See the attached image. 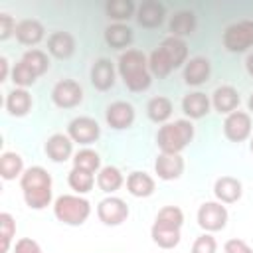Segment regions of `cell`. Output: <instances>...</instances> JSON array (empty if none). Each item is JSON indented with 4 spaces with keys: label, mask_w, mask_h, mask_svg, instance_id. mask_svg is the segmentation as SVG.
Returning a JSON list of instances; mask_svg holds the SVG:
<instances>
[{
    "label": "cell",
    "mask_w": 253,
    "mask_h": 253,
    "mask_svg": "<svg viewBox=\"0 0 253 253\" xmlns=\"http://www.w3.org/2000/svg\"><path fill=\"white\" fill-rule=\"evenodd\" d=\"M117 73L123 83L132 93H142L152 83V73L148 69V57L140 49H126L121 53L117 63Z\"/></svg>",
    "instance_id": "1"
},
{
    "label": "cell",
    "mask_w": 253,
    "mask_h": 253,
    "mask_svg": "<svg viewBox=\"0 0 253 253\" xmlns=\"http://www.w3.org/2000/svg\"><path fill=\"white\" fill-rule=\"evenodd\" d=\"M24 202L30 210H43L51 204V174L43 166H30L20 178Z\"/></svg>",
    "instance_id": "2"
},
{
    "label": "cell",
    "mask_w": 253,
    "mask_h": 253,
    "mask_svg": "<svg viewBox=\"0 0 253 253\" xmlns=\"http://www.w3.org/2000/svg\"><path fill=\"white\" fill-rule=\"evenodd\" d=\"M194 140V125L190 119L164 123L156 132V144L164 154H180Z\"/></svg>",
    "instance_id": "3"
},
{
    "label": "cell",
    "mask_w": 253,
    "mask_h": 253,
    "mask_svg": "<svg viewBox=\"0 0 253 253\" xmlns=\"http://www.w3.org/2000/svg\"><path fill=\"white\" fill-rule=\"evenodd\" d=\"M53 215L65 225H83L91 215V204L79 194H63L53 202Z\"/></svg>",
    "instance_id": "4"
},
{
    "label": "cell",
    "mask_w": 253,
    "mask_h": 253,
    "mask_svg": "<svg viewBox=\"0 0 253 253\" xmlns=\"http://www.w3.org/2000/svg\"><path fill=\"white\" fill-rule=\"evenodd\" d=\"M223 45L231 53H241L253 47V20H239L225 28Z\"/></svg>",
    "instance_id": "5"
},
{
    "label": "cell",
    "mask_w": 253,
    "mask_h": 253,
    "mask_svg": "<svg viewBox=\"0 0 253 253\" xmlns=\"http://www.w3.org/2000/svg\"><path fill=\"white\" fill-rule=\"evenodd\" d=\"M227 210L221 202H204L198 208L196 219L198 225L206 231V233H213V231H221L227 223Z\"/></svg>",
    "instance_id": "6"
},
{
    "label": "cell",
    "mask_w": 253,
    "mask_h": 253,
    "mask_svg": "<svg viewBox=\"0 0 253 253\" xmlns=\"http://www.w3.org/2000/svg\"><path fill=\"white\" fill-rule=\"evenodd\" d=\"M51 101L59 109H73L83 101V87L75 79H61L51 89Z\"/></svg>",
    "instance_id": "7"
},
{
    "label": "cell",
    "mask_w": 253,
    "mask_h": 253,
    "mask_svg": "<svg viewBox=\"0 0 253 253\" xmlns=\"http://www.w3.org/2000/svg\"><path fill=\"white\" fill-rule=\"evenodd\" d=\"M67 134L73 142L87 146V144L97 142V138L101 136V126L91 117H75L67 125Z\"/></svg>",
    "instance_id": "8"
},
{
    "label": "cell",
    "mask_w": 253,
    "mask_h": 253,
    "mask_svg": "<svg viewBox=\"0 0 253 253\" xmlns=\"http://www.w3.org/2000/svg\"><path fill=\"white\" fill-rule=\"evenodd\" d=\"M251 115L245 111H233L223 121V134L231 142H243L251 136Z\"/></svg>",
    "instance_id": "9"
},
{
    "label": "cell",
    "mask_w": 253,
    "mask_h": 253,
    "mask_svg": "<svg viewBox=\"0 0 253 253\" xmlns=\"http://www.w3.org/2000/svg\"><path fill=\"white\" fill-rule=\"evenodd\" d=\"M97 217L105 225H121L128 217V206L125 200H121L117 196L103 198L97 206Z\"/></svg>",
    "instance_id": "10"
},
{
    "label": "cell",
    "mask_w": 253,
    "mask_h": 253,
    "mask_svg": "<svg viewBox=\"0 0 253 253\" xmlns=\"http://www.w3.org/2000/svg\"><path fill=\"white\" fill-rule=\"evenodd\" d=\"M134 117H136L134 107L130 103H126V101H115L105 111V121L115 130H125L128 126H132Z\"/></svg>",
    "instance_id": "11"
},
{
    "label": "cell",
    "mask_w": 253,
    "mask_h": 253,
    "mask_svg": "<svg viewBox=\"0 0 253 253\" xmlns=\"http://www.w3.org/2000/svg\"><path fill=\"white\" fill-rule=\"evenodd\" d=\"M184 158L180 154H164L160 152L154 160V172L160 180L170 182V180H178L184 174Z\"/></svg>",
    "instance_id": "12"
},
{
    "label": "cell",
    "mask_w": 253,
    "mask_h": 253,
    "mask_svg": "<svg viewBox=\"0 0 253 253\" xmlns=\"http://www.w3.org/2000/svg\"><path fill=\"white\" fill-rule=\"evenodd\" d=\"M43 152L51 162H65L73 156V140L69 138V134L55 132L45 140Z\"/></svg>",
    "instance_id": "13"
},
{
    "label": "cell",
    "mask_w": 253,
    "mask_h": 253,
    "mask_svg": "<svg viewBox=\"0 0 253 253\" xmlns=\"http://www.w3.org/2000/svg\"><path fill=\"white\" fill-rule=\"evenodd\" d=\"M117 81V69L111 59L101 57L91 67V83L97 91H109Z\"/></svg>",
    "instance_id": "14"
},
{
    "label": "cell",
    "mask_w": 253,
    "mask_h": 253,
    "mask_svg": "<svg viewBox=\"0 0 253 253\" xmlns=\"http://www.w3.org/2000/svg\"><path fill=\"white\" fill-rule=\"evenodd\" d=\"M241 99H239V93L235 87L231 85H221L217 87L213 93H211V107L219 113V115H229L233 111H237Z\"/></svg>",
    "instance_id": "15"
},
{
    "label": "cell",
    "mask_w": 253,
    "mask_h": 253,
    "mask_svg": "<svg viewBox=\"0 0 253 253\" xmlns=\"http://www.w3.org/2000/svg\"><path fill=\"white\" fill-rule=\"evenodd\" d=\"M164 16H166V10L158 0H144L136 8V22L148 30L158 28L164 22Z\"/></svg>",
    "instance_id": "16"
},
{
    "label": "cell",
    "mask_w": 253,
    "mask_h": 253,
    "mask_svg": "<svg viewBox=\"0 0 253 253\" xmlns=\"http://www.w3.org/2000/svg\"><path fill=\"white\" fill-rule=\"evenodd\" d=\"M211 109V99L202 93V91H194V93H188L184 95L182 99V111L184 115L190 119V121H196V119H204Z\"/></svg>",
    "instance_id": "17"
},
{
    "label": "cell",
    "mask_w": 253,
    "mask_h": 253,
    "mask_svg": "<svg viewBox=\"0 0 253 253\" xmlns=\"http://www.w3.org/2000/svg\"><path fill=\"white\" fill-rule=\"evenodd\" d=\"M210 73H211L210 59L200 57V55L188 59L184 65V81H186V85H192V87L204 85L210 79Z\"/></svg>",
    "instance_id": "18"
},
{
    "label": "cell",
    "mask_w": 253,
    "mask_h": 253,
    "mask_svg": "<svg viewBox=\"0 0 253 253\" xmlns=\"http://www.w3.org/2000/svg\"><path fill=\"white\" fill-rule=\"evenodd\" d=\"M16 40L22 43V45H38L43 38H45V28H43V24L40 22V20H22V22H18V26H16Z\"/></svg>",
    "instance_id": "19"
},
{
    "label": "cell",
    "mask_w": 253,
    "mask_h": 253,
    "mask_svg": "<svg viewBox=\"0 0 253 253\" xmlns=\"http://www.w3.org/2000/svg\"><path fill=\"white\" fill-rule=\"evenodd\" d=\"M243 194V186L233 176H221L213 184V196L221 204H235Z\"/></svg>",
    "instance_id": "20"
},
{
    "label": "cell",
    "mask_w": 253,
    "mask_h": 253,
    "mask_svg": "<svg viewBox=\"0 0 253 253\" xmlns=\"http://www.w3.org/2000/svg\"><path fill=\"white\" fill-rule=\"evenodd\" d=\"M47 51L55 59H69L75 51V38L69 32L57 30L47 38Z\"/></svg>",
    "instance_id": "21"
},
{
    "label": "cell",
    "mask_w": 253,
    "mask_h": 253,
    "mask_svg": "<svg viewBox=\"0 0 253 253\" xmlns=\"http://www.w3.org/2000/svg\"><path fill=\"white\" fill-rule=\"evenodd\" d=\"M32 105H34L32 95L28 93V89H20V87H14V89L6 95V103H4L8 115H10V117H16V119L26 117V115L32 111Z\"/></svg>",
    "instance_id": "22"
},
{
    "label": "cell",
    "mask_w": 253,
    "mask_h": 253,
    "mask_svg": "<svg viewBox=\"0 0 253 253\" xmlns=\"http://www.w3.org/2000/svg\"><path fill=\"white\" fill-rule=\"evenodd\" d=\"M126 190L130 196L134 198H148L154 194L156 190V182L150 174L146 172H140V170H134L126 176Z\"/></svg>",
    "instance_id": "23"
},
{
    "label": "cell",
    "mask_w": 253,
    "mask_h": 253,
    "mask_svg": "<svg viewBox=\"0 0 253 253\" xmlns=\"http://www.w3.org/2000/svg\"><path fill=\"white\" fill-rule=\"evenodd\" d=\"M160 47H162L164 53L168 55V59H170V63H172L174 69L186 65V61H188V45H186V42H184L182 38L168 36V38L162 40Z\"/></svg>",
    "instance_id": "24"
},
{
    "label": "cell",
    "mask_w": 253,
    "mask_h": 253,
    "mask_svg": "<svg viewBox=\"0 0 253 253\" xmlns=\"http://www.w3.org/2000/svg\"><path fill=\"white\" fill-rule=\"evenodd\" d=\"M105 42L113 49H126L132 42V30L126 24H111L105 28Z\"/></svg>",
    "instance_id": "25"
},
{
    "label": "cell",
    "mask_w": 253,
    "mask_h": 253,
    "mask_svg": "<svg viewBox=\"0 0 253 253\" xmlns=\"http://www.w3.org/2000/svg\"><path fill=\"white\" fill-rule=\"evenodd\" d=\"M22 174H24V158L18 152H12V150L2 152V156H0V176H2V180L10 182V180H16V178H22Z\"/></svg>",
    "instance_id": "26"
},
{
    "label": "cell",
    "mask_w": 253,
    "mask_h": 253,
    "mask_svg": "<svg viewBox=\"0 0 253 253\" xmlns=\"http://www.w3.org/2000/svg\"><path fill=\"white\" fill-rule=\"evenodd\" d=\"M125 184V176L123 172L117 168V166H103L99 172H97V186L101 192L105 194H113L117 192L121 186Z\"/></svg>",
    "instance_id": "27"
},
{
    "label": "cell",
    "mask_w": 253,
    "mask_h": 253,
    "mask_svg": "<svg viewBox=\"0 0 253 253\" xmlns=\"http://www.w3.org/2000/svg\"><path fill=\"white\" fill-rule=\"evenodd\" d=\"M170 32L174 38H186L196 32V16L190 10H180L170 20Z\"/></svg>",
    "instance_id": "28"
},
{
    "label": "cell",
    "mask_w": 253,
    "mask_h": 253,
    "mask_svg": "<svg viewBox=\"0 0 253 253\" xmlns=\"http://www.w3.org/2000/svg\"><path fill=\"white\" fill-rule=\"evenodd\" d=\"M184 223V211L178 206H164L156 217H154V227H162V229H182Z\"/></svg>",
    "instance_id": "29"
},
{
    "label": "cell",
    "mask_w": 253,
    "mask_h": 253,
    "mask_svg": "<svg viewBox=\"0 0 253 253\" xmlns=\"http://www.w3.org/2000/svg\"><path fill=\"white\" fill-rule=\"evenodd\" d=\"M172 101L164 95H158V97H152L146 105V115L152 123H166L170 117H172Z\"/></svg>",
    "instance_id": "30"
},
{
    "label": "cell",
    "mask_w": 253,
    "mask_h": 253,
    "mask_svg": "<svg viewBox=\"0 0 253 253\" xmlns=\"http://www.w3.org/2000/svg\"><path fill=\"white\" fill-rule=\"evenodd\" d=\"M67 184L69 188L75 192V194H87L93 190L95 186V174L89 172V170H83V168H71L69 174H67Z\"/></svg>",
    "instance_id": "31"
},
{
    "label": "cell",
    "mask_w": 253,
    "mask_h": 253,
    "mask_svg": "<svg viewBox=\"0 0 253 253\" xmlns=\"http://www.w3.org/2000/svg\"><path fill=\"white\" fill-rule=\"evenodd\" d=\"M134 2L132 0H109L105 4V12L111 20H115V24H123L126 20H130L134 16Z\"/></svg>",
    "instance_id": "32"
},
{
    "label": "cell",
    "mask_w": 253,
    "mask_h": 253,
    "mask_svg": "<svg viewBox=\"0 0 253 253\" xmlns=\"http://www.w3.org/2000/svg\"><path fill=\"white\" fill-rule=\"evenodd\" d=\"M148 69H150V73L154 75V77H158V79H162V77H168L170 73H172V63H170V59H168V55L164 53V49L158 45L150 55H148Z\"/></svg>",
    "instance_id": "33"
},
{
    "label": "cell",
    "mask_w": 253,
    "mask_h": 253,
    "mask_svg": "<svg viewBox=\"0 0 253 253\" xmlns=\"http://www.w3.org/2000/svg\"><path fill=\"white\" fill-rule=\"evenodd\" d=\"M20 61H24V63H26L38 77H42V75L49 69V57H47V53L42 51V49H38V47L28 49V51L22 55Z\"/></svg>",
    "instance_id": "34"
},
{
    "label": "cell",
    "mask_w": 253,
    "mask_h": 253,
    "mask_svg": "<svg viewBox=\"0 0 253 253\" xmlns=\"http://www.w3.org/2000/svg\"><path fill=\"white\" fill-rule=\"evenodd\" d=\"M73 166L75 168H83V170H89V172H99L101 170V156L93 150V148H81L73 154Z\"/></svg>",
    "instance_id": "35"
},
{
    "label": "cell",
    "mask_w": 253,
    "mask_h": 253,
    "mask_svg": "<svg viewBox=\"0 0 253 253\" xmlns=\"http://www.w3.org/2000/svg\"><path fill=\"white\" fill-rule=\"evenodd\" d=\"M150 237L160 249H174L180 243V229H162V227H150Z\"/></svg>",
    "instance_id": "36"
},
{
    "label": "cell",
    "mask_w": 253,
    "mask_h": 253,
    "mask_svg": "<svg viewBox=\"0 0 253 253\" xmlns=\"http://www.w3.org/2000/svg\"><path fill=\"white\" fill-rule=\"evenodd\" d=\"M16 237V219L8 213V211H2L0 213V253H8L12 241Z\"/></svg>",
    "instance_id": "37"
},
{
    "label": "cell",
    "mask_w": 253,
    "mask_h": 253,
    "mask_svg": "<svg viewBox=\"0 0 253 253\" xmlns=\"http://www.w3.org/2000/svg\"><path fill=\"white\" fill-rule=\"evenodd\" d=\"M12 81H14V85L16 87H20V89H28V87H32L34 83H36V79H38V75L24 63V61H18L14 67H12Z\"/></svg>",
    "instance_id": "38"
},
{
    "label": "cell",
    "mask_w": 253,
    "mask_h": 253,
    "mask_svg": "<svg viewBox=\"0 0 253 253\" xmlns=\"http://www.w3.org/2000/svg\"><path fill=\"white\" fill-rule=\"evenodd\" d=\"M215 251H217V241L211 233H202L200 237H196L190 249V253H215Z\"/></svg>",
    "instance_id": "39"
},
{
    "label": "cell",
    "mask_w": 253,
    "mask_h": 253,
    "mask_svg": "<svg viewBox=\"0 0 253 253\" xmlns=\"http://www.w3.org/2000/svg\"><path fill=\"white\" fill-rule=\"evenodd\" d=\"M16 20L10 16V14H6V12H2L0 14V40L4 42V40H8L10 36H14L16 34Z\"/></svg>",
    "instance_id": "40"
},
{
    "label": "cell",
    "mask_w": 253,
    "mask_h": 253,
    "mask_svg": "<svg viewBox=\"0 0 253 253\" xmlns=\"http://www.w3.org/2000/svg\"><path fill=\"white\" fill-rule=\"evenodd\" d=\"M14 253H43V251H42V247H40V243H38L36 239H32V237H22V239L16 241Z\"/></svg>",
    "instance_id": "41"
},
{
    "label": "cell",
    "mask_w": 253,
    "mask_h": 253,
    "mask_svg": "<svg viewBox=\"0 0 253 253\" xmlns=\"http://www.w3.org/2000/svg\"><path fill=\"white\" fill-rule=\"evenodd\" d=\"M223 251L225 253H253L249 243L243 241V239H227L225 245H223Z\"/></svg>",
    "instance_id": "42"
},
{
    "label": "cell",
    "mask_w": 253,
    "mask_h": 253,
    "mask_svg": "<svg viewBox=\"0 0 253 253\" xmlns=\"http://www.w3.org/2000/svg\"><path fill=\"white\" fill-rule=\"evenodd\" d=\"M8 73H10V63H8L6 57H0V81H6L8 79Z\"/></svg>",
    "instance_id": "43"
},
{
    "label": "cell",
    "mask_w": 253,
    "mask_h": 253,
    "mask_svg": "<svg viewBox=\"0 0 253 253\" xmlns=\"http://www.w3.org/2000/svg\"><path fill=\"white\" fill-rule=\"evenodd\" d=\"M245 69H247V73L253 77V53L247 55V59H245Z\"/></svg>",
    "instance_id": "44"
},
{
    "label": "cell",
    "mask_w": 253,
    "mask_h": 253,
    "mask_svg": "<svg viewBox=\"0 0 253 253\" xmlns=\"http://www.w3.org/2000/svg\"><path fill=\"white\" fill-rule=\"evenodd\" d=\"M247 109H249V113H253V93H251L249 99H247Z\"/></svg>",
    "instance_id": "45"
},
{
    "label": "cell",
    "mask_w": 253,
    "mask_h": 253,
    "mask_svg": "<svg viewBox=\"0 0 253 253\" xmlns=\"http://www.w3.org/2000/svg\"><path fill=\"white\" fill-rule=\"evenodd\" d=\"M249 150H251V154H253V136H251V140H249Z\"/></svg>",
    "instance_id": "46"
}]
</instances>
